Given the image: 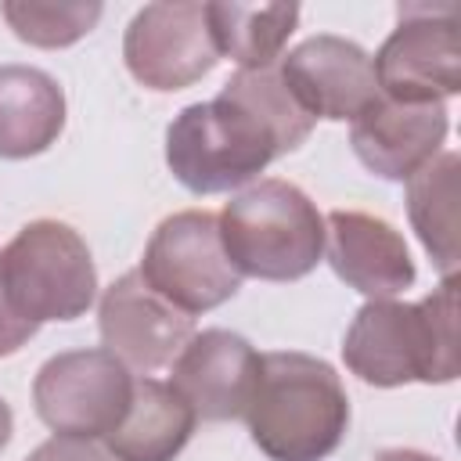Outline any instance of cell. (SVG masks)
<instances>
[{"label": "cell", "mask_w": 461, "mask_h": 461, "mask_svg": "<svg viewBox=\"0 0 461 461\" xmlns=\"http://www.w3.org/2000/svg\"><path fill=\"white\" fill-rule=\"evenodd\" d=\"M346 367L378 389L407 382L447 385L457 360V277H443L421 303L367 299L342 339Z\"/></svg>", "instance_id": "6da1fadb"}, {"label": "cell", "mask_w": 461, "mask_h": 461, "mask_svg": "<svg viewBox=\"0 0 461 461\" xmlns=\"http://www.w3.org/2000/svg\"><path fill=\"white\" fill-rule=\"evenodd\" d=\"M245 421L270 461H324L349 432V396L328 360L274 349L259 353Z\"/></svg>", "instance_id": "7a4b0ae2"}, {"label": "cell", "mask_w": 461, "mask_h": 461, "mask_svg": "<svg viewBox=\"0 0 461 461\" xmlns=\"http://www.w3.org/2000/svg\"><path fill=\"white\" fill-rule=\"evenodd\" d=\"M220 220L227 259L241 277L299 281L324 256V216L292 180H256L238 191Z\"/></svg>", "instance_id": "3957f363"}, {"label": "cell", "mask_w": 461, "mask_h": 461, "mask_svg": "<svg viewBox=\"0 0 461 461\" xmlns=\"http://www.w3.org/2000/svg\"><path fill=\"white\" fill-rule=\"evenodd\" d=\"M274 158H281L274 130L223 90L180 108L166 130V166L191 194L238 191Z\"/></svg>", "instance_id": "277c9868"}, {"label": "cell", "mask_w": 461, "mask_h": 461, "mask_svg": "<svg viewBox=\"0 0 461 461\" xmlns=\"http://www.w3.org/2000/svg\"><path fill=\"white\" fill-rule=\"evenodd\" d=\"M0 285L11 306L36 328L79 321L97 299V267L76 227L32 220L0 249Z\"/></svg>", "instance_id": "5b68a950"}, {"label": "cell", "mask_w": 461, "mask_h": 461, "mask_svg": "<svg viewBox=\"0 0 461 461\" xmlns=\"http://www.w3.org/2000/svg\"><path fill=\"white\" fill-rule=\"evenodd\" d=\"M137 274L155 295L187 317L223 306L241 288V274L227 259L220 238V220L205 209L166 216L151 230Z\"/></svg>", "instance_id": "8992f818"}, {"label": "cell", "mask_w": 461, "mask_h": 461, "mask_svg": "<svg viewBox=\"0 0 461 461\" xmlns=\"http://www.w3.org/2000/svg\"><path fill=\"white\" fill-rule=\"evenodd\" d=\"M400 22L371 58L382 97L400 104H443L461 90L457 4H400Z\"/></svg>", "instance_id": "52a82bcc"}, {"label": "cell", "mask_w": 461, "mask_h": 461, "mask_svg": "<svg viewBox=\"0 0 461 461\" xmlns=\"http://www.w3.org/2000/svg\"><path fill=\"white\" fill-rule=\"evenodd\" d=\"M133 400V371L108 349H68L32 378V407L54 436L104 439Z\"/></svg>", "instance_id": "ba28073f"}, {"label": "cell", "mask_w": 461, "mask_h": 461, "mask_svg": "<svg viewBox=\"0 0 461 461\" xmlns=\"http://www.w3.org/2000/svg\"><path fill=\"white\" fill-rule=\"evenodd\" d=\"M122 61L140 86L158 94H173L205 79L220 61L205 4L140 7L126 25Z\"/></svg>", "instance_id": "9c48e42d"}, {"label": "cell", "mask_w": 461, "mask_h": 461, "mask_svg": "<svg viewBox=\"0 0 461 461\" xmlns=\"http://www.w3.org/2000/svg\"><path fill=\"white\" fill-rule=\"evenodd\" d=\"M97 331L101 349L119 357L130 371L151 375L176 360V353L194 335V317L155 295L137 270H126L101 292Z\"/></svg>", "instance_id": "30bf717a"}, {"label": "cell", "mask_w": 461, "mask_h": 461, "mask_svg": "<svg viewBox=\"0 0 461 461\" xmlns=\"http://www.w3.org/2000/svg\"><path fill=\"white\" fill-rule=\"evenodd\" d=\"M277 72L292 97L328 122H353L367 104L382 97L371 54L346 36H310L288 54H281Z\"/></svg>", "instance_id": "8fae6325"}, {"label": "cell", "mask_w": 461, "mask_h": 461, "mask_svg": "<svg viewBox=\"0 0 461 461\" xmlns=\"http://www.w3.org/2000/svg\"><path fill=\"white\" fill-rule=\"evenodd\" d=\"M169 385L187 400L202 421H238L256 389L259 353L256 346L227 328H205L187 339V346L169 364Z\"/></svg>", "instance_id": "7c38bea8"}, {"label": "cell", "mask_w": 461, "mask_h": 461, "mask_svg": "<svg viewBox=\"0 0 461 461\" xmlns=\"http://www.w3.org/2000/svg\"><path fill=\"white\" fill-rule=\"evenodd\" d=\"M324 256L335 277L367 299H396L418 277L403 234L389 220L357 209L324 216Z\"/></svg>", "instance_id": "4fadbf2b"}, {"label": "cell", "mask_w": 461, "mask_h": 461, "mask_svg": "<svg viewBox=\"0 0 461 461\" xmlns=\"http://www.w3.org/2000/svg\"><path fill=\"white\" fill-rule=\"evenodd\" d=\"M450 119L443 104H400L378 97L349 122L353 155L382 180H407L443 151Z\"/></svg>", "instance_id": "5bb4252c"}, {"label": "cell", "mask_w": 461, "mask_h": 461, "mask_svg": "<svg viewBox=\"0 0 461 461\" xmlns=\"http://www.w3.org/2000/svg\"><path fill=\"white\" fill-rule=\"evenodd\" d=\"M194 425V411L169 382L140 375L133 378V400L122 421L104 436V450L115 461H176Z\"/></svg>", "instance_id": "9a60e30c"}, {"label": "cell", "mask_w": 461, "mask_h": 461, "mask_svg": "<svg viewBox=\"0 0 461 461\" xmlns=\"http://www.w3.org/2000/svg\"><path fill=\"white\" fill-rule=\"evenodd\" d=\"M65 130L61 83L32 65H0V158L43 155Z\"/></svg>", "instance_id": "2e32d148"}, {"label": "cell", "mask_w": 461, "mask_h": 461, "mask_svg": "<svg viewBox=\"0 0 461 461\" xmlns=\"http://www.w3.org/2000/svg\"><path fill=\"white\" fill-rule=\"evenodd\" d=\"M457 173L461 158L457 151H439L432 162H425L418 173H411L407 184V216L432 256L436 270L443 277L457 274L461 245H457Z\"/></svg>", "instance_id": "e0dca14e"}, {"label": "cell", "mask_w": 461, "mask_h": 461, "mask_svg": "<svg viewBox=\"0 0 461 461\" xmlns=\"http://www.w3.org/2000/svg\"><path fill=\"white\" fill-rule=\"evenodd\" d=\"M209 32L220 58L238 68H270L281 61L299 25V4H205Z\"/></svg>", "instance_id": "ac0fdd59"}, {"label": "cell", "mask_w": 461, "mask_h": 461, "mask_svg": "<svg viewBox=\"0 0 461 461\" xmlns=\"http://www.w3.org/2000/svg\"><path fill=\"white\" fill-rule=\"evenodd\" d=\"M223 94L238 97L241 104H249L277 137V148L281 155L295 151L306 144V137L313 133L317 119L292 97V90L285 86L277 65L270 68H238L227 83H223Z\"/></svg>", "instance_id": "d6986e66"}, {"label": "cell", "mask_w": 461, "mask_h": 461, "mask_svg": "<svg viewBox=\"0 0 461 461\" xmlns=\"http://www.w3.org/2000/svg\"><path fill=\"white\" fill-rule=\"evenodd\" d=\"M0 14L22 43L58 50L79 43L101 22L104 7L97 0H4Z\"/></svg>", "instance_id": "ffe728a7"}, {"label": "cell", "mask_w": 461, "mask_h": 461, "mask_svg": "<svg viewBox=\"0 0 461 461\" xmlns=\"http://www.w3.org/2000/svg\"><path fill=\"white\" fill-rule=\"evenodd\" d=\"M25 461H115L104 447H97L94 439H72V436H50L47 443H40Z\"/></svg>", "instance_id": "44dd1931"}, {"label": "cell", "mask_w": 461, "mask_h": 461, "mask_svg": "<svg viewBox=\"0 0 461 461\" xmlns=\"http://www.w3.org/2000/svg\"><path fill=\"white\" fill-rule=\"evenodd\" d=\"M36 331H40V328H36L32 321H25V317L11 306V299H7V292H4V285H0V357H14Z\"/></svg>", "instance_id": "7402d4cb"}, {"label": "cell", "mask_w": 461, "mask_h": 461, "mask_svg": "<svg viewBox=\"0 0 461 461\" xmlns=\"http://www.w3.org/2000/svg\"><path fill=\"white\" fill-rule=\"evenodd\" d=\"M375 461H439V457H432L425 450H411V447H393V450L375 454Z\"/></svg>", "instance_id": "603a6c76"}, {"label": "cell", "mask_w": 461, "mask_h": 461, "mask_svg": "<svg viewBox=\"0 0 461 461\" xmlns=\"http://www.w3.org/2000/svg\"><path fill=\"white\" fill-rule=\"evenodd\" d=\"M11 432H14V414H11V403L0 396V450L11 443Z\"/></svg>", "instance_id": "cb8c5ba5"}]
</instances>
